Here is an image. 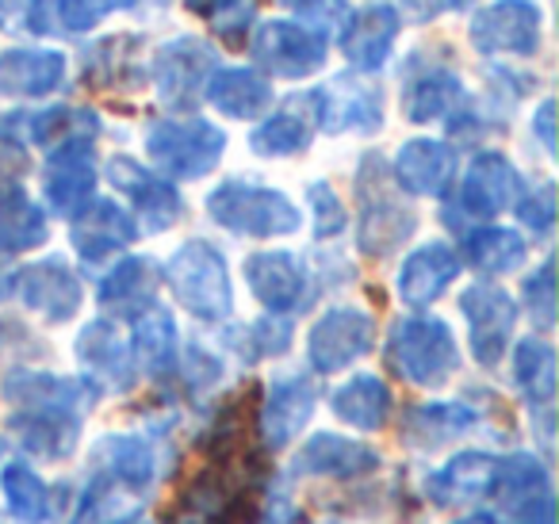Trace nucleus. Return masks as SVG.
<instances>
[{"instance_id":"38","label":"nucleus","mask_w":559,"mask_h":524,"mask_svg":"<svg viewBox=\"0 0 559 524\" xmlns=\"http://www.w3.org/2000/svg\"><path fill=\"white\" fill-rule=\"evenodd\" d=\"M464 253H467V261L483 272H513L521 261H525V241H521V234H513V230L487 226V230L467 234Z\"/></svg>"},{"instance_id":"51","label":"nucleus","mask_w":559,"mask_h":524,"mask_svg":"<svg viewBox=\"0 0 559 524\" xmlns=\"http://www.w3.org/2000/svg\"><path fill=\"white\" fill-rule=\"evenodd\" d=\"M460 524H495L490 516H467V521H460Z\"/></svg>"},{"instance_id":"14","label":"nucleus","mask_w":559,"mask_h":524,"mask_svg":"<svg viewBox=\"0 0 559 524\" xmlns=\"http://www.w3.org/2000/svg\"><path fill=\"white\" fill-rule=\"evenodd\" d=\"M16 295L24 299V307H32L35 314H43L47 322H66V318L78 314L81 307V284L62 261H39L27 264L24 272H16L12 279Z\"/></svg>"},{"instance_id":"1","label":"nucleus","mask_w":559,"mask_h":524,"mask_svg":"<svg viewBox=\"0 0 559 524\" xmlns=\"http://www.w3.org/2000/svg\"><path fill=\"white\" fill-rule=\"evenodd\" d=\"M388 364L418 386H441L460 368V348L441 318H399L388 337Z\"/></svg>"},{"instance_id":"5","label":"nucleus","mask_w":559,"mask_h":524,"mask_svg":"<svg viewBox=\"0 0 559 524\" xmlns=\"http://www.w3.org/2000/svg\"><path fill=\"white\" fill-rule=\"evenodd\" d=\"M146 150L157 162V169L195 180L207 177L218 165V157L226 150V134L207 119H165V123L150 127Z\"/></svg>"},{"instance_id":"32","label":"nucleus","mask_w":559,"mask_h":524,"mask_svg":"<svg viewBox=\"0 0 559 524\" xmlns=\"http://www.w3.org/2000/svg\"><path fill=\"white\" fill-rule=\"evenodd\" d=\"M334 414L342 417V421L365 429V432L383 429V425H388V417H391L388 383H383V379H376V376L349 379V383L334 391Z\"/></svg>"},{"instance_id":"35","label":"nucleus","mask_w":559,"mask_h":524,"mask_svg":"<svg viewBox=\"0 0 559 524\" xmlns=\"http://www.w3.org/2000/svg\"><path fill=\"white\" fill-rule=\"evenodd\" d=\"M96 463H104L108 478H116L127 490H146L157 475L154 452H150V444L139 437H108L96 448Z\"/></svg>"},{"instance_id":"49","label":"nucleus","mask_w":559,"mask_h":524,"mask_svg":"<svg viewBox=\"0 0 559 524\" xmlns=\"http://www.w3.org/2000/svg\"><path fill=\"white\" fill-rule=\"evenodd\" d=\"M403 4H406V12L418 20V24H426V20H433L437 12L449 4V0H403Z\"/></svg>"},{"instance_id":"16","label":"nucleus","mask_w":559,"mask_h":524,"mask_svg":"<svg viewBox=\"0 0 559 524\" xmlns=\"http://www.w3.org/2000/svg\"><path fill=\"white\" fill-rule=\"evenodd\" d=\"M319 123L330 134L342 131H360L372 134L380 131V88H372L360 78H334V85L319 93Z\"/></svg>"},{"instance_id":"53","label":"nucleus","mask_w":559,"mask_h":524,"mask_svg":"<svg viewBox=\"0 0 559 524\" xmlns=\"http://www.w3.org/2000/svg\"><path fill=\"white\" fill-rule=\"evenodd\" d=\"M4 452H9V444H4V437H0V460H4Z\"/></svg>"},{"instance_id":"2","label":"nucleus","mask_w":559,"mask_h":524,"mask_svg":"<svg viewBox=\"0 0 559 524\" xmlns=\"http://www.w3.org/2000/svg\"><path fill=\"white\" fill-rule=\"evenodd\" d=\"M357 200H360V253L368 257H391L406 238L414 234L418 218L391 188V177L376 154L365 157L357 177Z\"/></svg>"},{"instance_id":"9","label":"nucleus","mask_w":559,"mask_h":524,"mask_svg":"<svg viewBox=\"0 0 559 524\" xmlns=\"http://www.w3.org/2000/svg\"><path fill=\"white\" fill-rule=\"evenodd\" d=\"M460 310L472 330V356L483 368H495L498 356L510 345L513 322H518V307L498 284H472L460 299Z\"/></svg>"},{"instance_id":"4","label":"nucleus","mask_w":559,"mask_h":524,"mask_svg":"<svg viewBox=\"0 0 559 524\" xmlns=\"http://www.w3.org/2000/svg\"><path fill=\"white\" fill-rule=\"evenodd\" d=\"M207 211L218 226L249 238H280V234L299 230V211L284 192L272 188H253L241 180H226L223 188L207 195Z\"/></svg>"},{"instance_id":"29","label":"nucleus","mask_w":559,"mask_h":524,"mask_svg":"<svg viewBox=\"0 0 559 524\" xmlns=\"http://www.w3.org/2000/svg\"><path fill=\"white\" fill-rule=\"evenodd\" d=\"M495 475H498V460H490L487 452H464L429 478V498L437 505H456L464 498H483V493L495 490Z\"/></svg>"},{"instance_id":"50","label":"nucleus","mask_w":559,"mask_h":524,"mask_svg":"<svg viewBox=\"0 0 559 524\" xmlns=\"http://www.w3.org/2000/svg\"><path fill=\"white\" fill-rule=\"evenodd\" d=\"M284 4H288V9H311L314 0H284Z\"/></svg>"},{"instance_id":"11","label":"nucleus","mask_w":559,"mask_h":524,"mask_svg":"<svg viewBox=\"0 0 559 524\" xmlns=\"http://www.w3.org/2000/svg\"><path fill=\"white\" fill-rule=\"evenodd\" d=\"M211 73H215V55H211L207 43L177 39L157 55V93L169 108L188 111Z\"/></svg>"},{"instance_id":"42","label":"nucleus","mask_w":559,"mask_h":524,"mask_svg":"<svg viewBox=\"0 0 559 524\" xmlns=\"http://www.w3.org/2000/svg\"><path fill=\"white\" fill-rule=\"evenodd\" d=\"M139 0H55V20H62V32H88L96 20L111 16V12L134 9Z\"/></svg>"},{"instance_id":"24","label":"nucleus","mask_w":559,"mask_h":524,"mask_svg":"<svg viewBox=\"0 0 559 524\" xmlns=\"http://www.w3.org/2000/svg\"><path fill=\"white\" fill-rule=\"evenodd\" d=\"M246 279L257 302L276 310V314L299 307V299H304V269L292 253H253L246 261Z\"/></svg>"},{"instance_id":"13","label":"nucleus","mask_w":559,"mask_h":524,"mask_svg":"<svg viewBox=\"0 0 559 524\" xmlns=\"http://www.w3.org/2000/svg\"><path fill=\"white\" fill-rule=\"evenodd\" d=\"M96 188V154L93 139H73L62 142L47 162V200L58 215H78Z\"/></svg>"},{"instance_id":"45","label":"nucleus","mask_w":559,"mask_h":524,"mask_svg":"<svg viewBox=\"0 0 559 524\" xmlns=\"http://www.w3.org/2000/svg\"><path fill=\"white\" fill-rule=\"evenodd\" d=\"M307 200H311V211H314V234H319V238H334V234H342V226H345V207L337 203L334 188H330L326 180H319V184L307 188Z\"/></svg>"},{"instance_id":"36","label":"nucleus","mask_w":559,"mask_h":524,"mask_svg":"<svg viewBox=\"0 0 559 524\" xmlns=\"http://www.w3.org/2000/svg\"><path fill=\"white\" fill-rule=\"evenodd\" d=\"M460 96H464V88H460V81L452 73L429 70L421 78H414L411 88L403 93V111L411 123H433L452 104H460Z\"/></svg>"},{"instance_id":"25","label":"nucleus","mask_w":559,"mask_h":524,"mask_svg":"<svg viewBox=\"0 0 559 524\" xmlns=\"http://www.w3.org/2000/svg\"><path fill=\"white\" fill-rule=\"evenodd\" d=\"M296 467L307 475H334V478H357L380 467V455L360 440H345L334 432H319L304 444L296 455Z\"/></svg>"},{"instance_id":"44","label":"nucleus","mask_w":559,"mask_h":524,"mask_svg":"<svg viewBox=\"0 0 559 524\" xmlns=\"http://www.w3.org/2000/svg\"><path fill=\"white\" fill-rule=\"evenodd\" d=\"M249 348H246V360H261V356H276L288 348L292 341V322L284 318H261L246 330Z\"/></svg>"},{"instance_id":"19","label":"nucleus","mask_w":559,"mask_h":524,"mask_svg":"<svg viewBox=\"0 0 559 524\" xmlns=\"http://www.w3.org/2000/svg\"><path fill=\"white\" fill-rule=\"evenodd\" d=\"M73 249H78L85 261H104V257L127 249L139 230H134L131 215H127L119 203L111 200H88L85 207L73 215Z\"/></svg>"},{"instance_id":"31","label":"nucleus","mask_w":559,"mask_h":524,"mask_svg":"<svg viewBox=\"0 0 559 524\" xmlns=\"http://www.w3.org/2000/svg\"><path fill=\"white\" fill-rule=\"evenodd\" d=\"M162 279L157 264L150 257H131L123 261L116 272H108L100 284V307L104 310H131V314H142V310L154 302V287Z\"/></svg>"},{"instance_id":"27","label":"nucleus","mask_w":559,"mask_h":524,"mask_svg":"<svg viewBox=\"0 0 559 524\" xmlns=\"http://www.w3.org/2000/svg\"><path fill=\"white\" fill-rule=\"evenodd\" d=\"M78 356L96 371V379L111 386H131L134 383V353L131 341L116 330L111 322H93L81 330Z\"/></svg>"},{"instance_id":"7","label":"nucleus","mask_w":559,"mask_h":524,"mask_svg":"<svg viewBox=\"0 0 559 524\" xmlns=\"http://www.w3.org/2000/svg\"><path fill=\"white\" fill-rule=\"evenodd\" d=\"M479 55H533L540 47V9L528 0H495L472 20Z\"/></svg>"},{"instance_id":"39","label":"nucleus","mask_w":559,"mask_h":524,"mask_svg":"<svg viewBox=\"0 0 559 524\" xmlns=\"http://www.w3.org/2000/svg\"><path fill=\"white\" fill-rule=\"evenodd\" d=\"M0 486H4L9 509L24 524L47 521V513H50V490L43 486V478L35 475L32 467H24V463H9V467H4V478H0Z\"/></svg>"},{"instance_id":"18","label":"nucleus","mask_w":559,"mask_h":524,"mask_svg":"<svg viewBox=\"0 0 559 524\" xmlns=\"http://www.w3.org/2000/svg\"><path fill=\"white\" fill-rule=\"evenodd\" d=\"M518 169L502 154H479L467 165V177L460 184V211L472 218H495L518 200Z\"/></svg>"},{"instance_id":"22","label":"nucleus","mask_w":559,"mask_h":524,"mask_svg":"<svg viewBox=\"0 0 559 524\" xmlns=\"http://www.w3.org/2000/svg\"><path fill=\"white\" fill-rule=\"evenodd\" d=\"M460 276V257L449 246L433 241L421 246L406 257V264L399 269V295L411 307H429L433 299H441V291Z\"/></svg>"},{"instance_id":"26","label":"nucleus","mask_w":559,"mask_h":524,"mask_svg":"<svg viewBox=\"0 0 559 524\" xmlns=\"http://www.w3.org/2000/svg\"><path fill=\"white\" fill-rule=\"evenodd\" d=\"M66 81L58 50H9L0 55V96H47Z\"/></svg>"},{"instance_id":"48","label":"nucleus","mask_w":559,"mask_h":524,"mask_svg":"<svg viewBox=\"0 0 559 524\" xmlns=\"http://www.w3.org/2000/svg\"><path fill=\"white\" fill-rule=\"evenodd\" d=\"M551 116H556V104L551 100H544L540 104V111H536V134H540V142H544V150H556V134H551Z\"/></svg>"},{"instance_id":"12","label":"nucleus","mask_w":559,"mask_h":524,"mask_svg":"<svg viewBox=\"0 0 559 524\" xmlns=\"http://www.w3.org/2000/svg\"><path fill=\"white\" fill-rule=\"evenodd\" d=\"M108 180L119 188V192L131 195L134 211H139V218L146 223V230H169V226L180 218V211H185L177 188H173L169 180L146 172L139 162H131V157H111Z\"/></svg>"},{"instance_id":"15","label":"nucleus","mask_w":559,"mask_h":524,"mask_svg":"<svg viewBox=\"0 0 559 524\" xmlns=\"http://www.w3.org/2000/svg\"><path fill=\"white\" fill-rule=\"evenodd\" d=\"M319 127V93L288 96V104L249 134V150L261 157H292L311 146V134Z\"/></svg>"},{"instance_id":"30","label":"nucleus","mask_w":559,"mask_h":524,"mask_svg":"<svg viewBox=\"0 0 559 524\" xmlns=\"http://www.w3.org/2000/svg\"><path fill=\"white\" fill-rule=\"evenodd\" d=\"M207 100L230 119H253L272 104V88L253 70H215L207 78Z\"/></svg>"},{"instance_id":"20","label":"nucleus","mask_w":559,"mask_h":524,"mask_svg":"<svg viewBox=\"0 0 559 524\" xmlns=\"http://www.w3.org/2000/svg\"><path fill=\"white\" fill-rule=\"evenodd\" d=\"M399 27H403V20H399V12L391 9V4H368V9H360L357 16L342 27V50L353 70H360V73L380 70V66L388 62L391 47H395Z\"/></svg>"},{"instance_id":"46","label":"nucleus","mask_w":559,"mask_h":524,"mask_svg":"<svg viewBox=\"0 0 559 524\" xmlns=\"http://www.w3.org/2000/svg\"><path fill=\"white\" fill-rule=\"evenodd\" d=\"M518 215L533 234H548L551 223H556V188L540 184L536 192H528L525 200L518 203Z\"/></svg>"},{"instance_id":"47","label":"nucleus","mask_w":559,"mask_h":524,"mask_svg":"<svg viewBox=\"0 0 559 524\" xmlns=\"http://www.w3.org/2000/svg\"><path fill=\"white\" fill-rule=\"evenodd\" d=\"M188 9L203 20H218V16H226V12L246 9V0H188Z\"/></svg>"},{"instance_id":"8","label":"nucleus","mask_w":559,"mask_h":524,"mask_svg":"<svg viewBox=\"0 0 559 524\" xmlns=\"http://www.w3.org/2000/svg\"><path fill=\"white\" fill-rule=\"evenodd\" d=\"M376 345V322L365 310L337 307L330 314H322L311 330L307 341V353H311L314 371L330 376V371H342L345 364L360 360L365 353H372Z\"/></svg>"},{"instance_id":"43","label":"nucleus","mask_w":559,"mask_h":524,"mask_svg":"<svg viewBox=\"0 0 559 524\" xmlns=\"http://www.w3.org/2000/svg\"><path fill=\"white\" fill-rule=\"evenodd\" d=\"M525 307L540 330L556 325V284H551V261H544L533 276L525 279Z\"/></svg>"},{"instance_id":"10","label":"nucleus","mask_w":559,"mask_h":524,"mask_svg":"<svg viewBox=\"0 0 559 524\" xmlns=\"http://www.w3.org/2000/svg\"><path fill=\"white\" fill-rule=\"evenodd\" d=\"M495 490L510 524H551V483L548 471L536 460L513 455V460L498 463Z\"/></svg>"},{"instance_id":"33","label":"nucleus","mask_w":559,"mask_h":524,"mask_svg":"<svg viewBox=\"0 0 559 524\" xmlns=\"http://www.w3.org/2000/svg\"><path fill=\"white\" fill-rule=\"evenodd\" d=\"M47 241V215L27 200L24 188H4L0 192V246L9 253H27Z\"/></svg>"},{"instance_id":"40","label":"nucleus","mask_w":559,"mask_h":524,"mask_svg":"<svg viewBox=\"0 0 559 524\" xmlns=\"http://www.w3.org/2000/svg\"><path fill=\"white\" fill-rule=\"evenodd\" d=\"M472 421H475V414L467 406L433 402V406H418L406 417V432H411V440H418V444H441V440L464 432Z\"/></svg>"},{"instance_id":"34","label":"nucleus","mask_w":559,"mask_h":524,"mask_svg":"<svg viewBox=\"0 0 559 524\" xmlns=\"http://www.w3.org/2000/svg\"><path fill=\"white\" fill-rule=\"evenodd\" d=\"M131 353H134V360L146 371H154V376L169 371L173 356H177V325H173L169 310L146 307L142 314H134Z\"/></svg>"},{"instance_id":"52","label":"nucleus","mask_w":559,"mask_h":524,"mask_svg":"<svg viewBox=\"0 0 559 524\" xmlns=\"http://www.w3.org/2000/svg\"><path fill=\"white\" fill-rule=\"evenodd\" d=\"M452 9H464V4H472V0H449Z\"/></svg>"},{"instance_id":"3","label":"nucleus","mask_w":559,"mask_h":524,"mask_svg":"<svg viewBox=\"0 0 559 524\" xmlns=\"http://www.w3.org/2000/svg\"><path fill=\"white\" fill-rule=\"evenodd\" d=\"M165 279H169L173 295L180 307L192 310L203 322H223L234 307L230 276H226V261L211 241H188L165 264Z\"/></svg>"},{"instance_id":"6","label":"nucleus","mask_w":559,"mask_h":524,"mask_svg":"<svg viewBox=\"0 0 559 524\" xmlns=\"http://www.w3.org/2000/svg\"><path fill=\"white\" fill-rule=\"evenodd\" d=\"M249 55L276 78H311L326 62V35L288 20H272L249 43Z\"/></svg>"},{"instance_id":"28","label":"nucleus","mask_w":559,"mask_h":524,"mask_svg":"<svg viewBox=\"0 0 559 524\" xmlns=\"http://www.w3.org/2000/svg\"><path fill=\"white\" fill-rule=\"evenodd\" d=\"M9 429L39 460H66L78 448V417L62 409H27L12 417Z\"/></svg>"},{"instance_id":"21","label":"nucleus","mask_w":559,"mask_h":524,"mask_svg":"<svg viewBox=\"0 0 559 524\" xmlns=\"http://www.w3.org/2000/svg\"><path fill=\"white\" fill-rule=\"evenodd\" d=\"M4 398L32 409H62V414L78 417L81 409L93 406L96 386L81 383V379L47 376V371H16V376L4 379Z\"/></svg>"},{"instance_id":"41","label":"nucleus","mask_w":559,"mask_h":524,"mask_svg":"<svg viewBox=\"0 0 559 524\" xmlns=\"http://www.w3.org/2000/svg\"><path fill=\"white\" fill-rule=\"evenodd\" d=\"M139 513V501L131 498L127 486H111L104 478L100 486L81 498V509L73 516V524H131V516Z\"/></svg>"},{"instance_id":"17","label":"nucleus","mask_w":559,"mask_h":524,"mask_svg":"<svg viewBox=\"0 0 559 524\" xmlns=\"http://www.w3.org/2000/svg\"><path fill=\"white\" fill-rule=\"evenodd\" d=\"M314 402H319V386L307 376H292V379H276L264 398L261 409V437L269 448L288 444L292 437L307 429L314 414Z\"/></svg>"},{"instance_id":"23","label":"nucleus","mask_w":559,"mask_h":524,"mask_svg":"<svg viewBox=\"0 0 559 524\" xmlns=\"http://www.w3.org/2000/svg\"><path fill=\"white\" fill-rule=\"evenodd\" d=\"M452 172H456V154H452L449 142H437V139L406 142L395 157L399 184L414 195H444Z\"/></svg>"},{"instance_id":"37","label":"nucleus","mask_w":559,"mask_h":524,"mask_svg":"<svg viewBox=\"0 0 559 524\" xmlns=\"http://www.w3.org/2000/svg\"><path fill=\"white\" fill-rule=\"evenodd\" d=\"M513 376H518V386L528 402L548 406L551 394H556V353H551V345L521 341L518 353H513Z\"/></svg>"}]
</instances>
